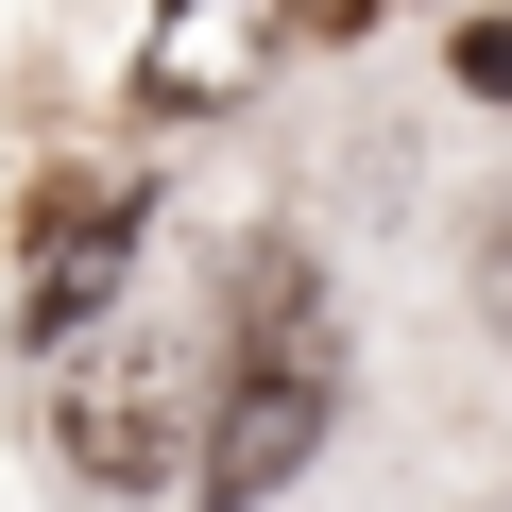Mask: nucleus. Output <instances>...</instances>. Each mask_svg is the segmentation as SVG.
<instances>
[{"mask_svg":"<svg viewBox=\"0 0 512 512\" xmlns=\"http://www.w3.org/2000/svg\"><path fill=\"white\" fill-rule=\"evenodd\" d=\"M205 376L171 359V342H103L69 393H52V444H69V478H103V495H171V478H205Z\"/></svg>","mask_w":512,"mask_h":512,"instance_id":"2","label":"nucleus"},{"mask_svg":"<svg viewBox=\"0 0 512 512\" xmlns=\"http://www.w3.org/2000/svg\"><path fill=\"white\" fill-rule=\"evenodd\" d=\"M461 86H478V103H512V18H478V35H461Z\"/></svg>","mask_w":512,"mask_h":512,"instance_id":"6","label":"nucleus"},{"mask_svg":"<svg viewBox=\"0 0 512 512\" xmlns=\"http://www.w3.org/2000/svg\"><path fill=\"white\" fill-rule=\"evenodd\" d=\"M120 256H137V205H120V188H52V222H35V291H18V342H69V325L120 291Z\"/></svg>","mask_w":512,"mask_h":512,"instance_id":"4","label":"nucleus"},{"mask_svg":"<svg viewBox=\"0 0 512 512\" xmlns=\"http://www.w3.org/2000/svg\"><path fill=\"white\" fill-rule=\"evenodd\" d=\"M274 18H291V0H171L154 52H137V86H154L171 120H205V103H239L256 69H274Z\"/></svg>","mask_w":512,"mask_h":512,"instance_id":"3","label":"nucleus"},{"mask_svg":"<svg viewBox=\"0 0 512 512\" xmlns=\"http://www.w3.org/2000/svg\"><path fill=\"white\" fill-rule=\"evenodd\" d=\"M478 325H495V342H512V205H495V222H478Z\"/></svg>","mask_w":512,"mask_h":512,"instance_id":"5","label":"nucleus"},{"mask_svg":"<svg viewBox=\"0 0 512 512\" xmlns=\"http://www.w3.org/2000/svg\"><path fill=\"white\" fill-rule=\"evenodd\" d=\"M342 427V325H325V274L291 239L239 256V359H222V410H205V512H274Z\"/></svg>","mask_w":512,"mask_h":512,"instance_id":"1","label":"nucleus"}]
</instances>
